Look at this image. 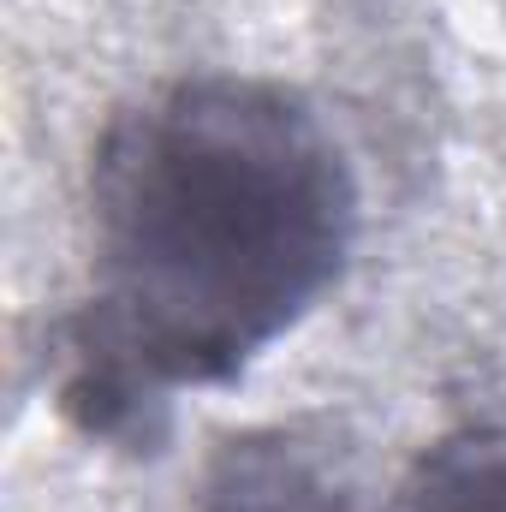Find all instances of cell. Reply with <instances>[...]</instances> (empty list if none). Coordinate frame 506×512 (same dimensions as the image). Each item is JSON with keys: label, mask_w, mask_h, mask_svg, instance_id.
<instances>
[{"label": "cell", "mask_w": 506, "mask_h": 512, "mask_svg": "<svg viewBox=\"0 0 506 512\" xmlns=\"http://www.w3.org/2000/svg\"><path fill=\"white\" fill-rule=\"evenodd\" d=\"M215 512H346V507L334 501V489L310 465H298L274 447H245V453H233L227 477L215 483Z\"/></svg>", "instance_id": "obj_3"}, {"label": "cell", "mask_w": 506, "mask_h": 512, "mask_svg": "<svg viewBox=\"0 0 506 512\" xmlns=\"http://www.w3.org/2000/svg\"><path fill=\"white\" fill-rule=\"evenodd\" d=\"M78 399L227 382L346 268L352 167L292 90L185 78L114 120L90 179Z\"/></svg>", "instance_id": "obj_1"}, {"label": "cell", "mask_w": 506, "mask_h": 512, "mask_svg": "<svg viewBox=\"0 0 506 512\" xmlns=\"http://www.w3.org/2000/svg\"><path fill=\"white\" fill-rule=\"evenodd\" d=\"M399 512H506V435H471L423 459Z\"/></svg>", "instance_id": "obj_2"}]
</instances>
